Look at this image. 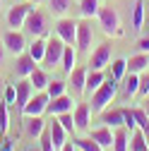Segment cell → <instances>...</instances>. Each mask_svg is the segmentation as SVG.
<instances>
[{"mask_svg": "<svg viewBox=\"0 0 149 151\" xmlns=\"http://www.w3.org/2000/svg\"><path fill=\"white\" fill-rule=\"evenodd\" d=\"M116 93H118V82L113 79V77H106V82L91 93V113H101V110H106L108 106H111V101L116 99Z\"/></svg>", "mask_w": 149, "mask_h": 151, "instance_id": "obj_1", "label": "cell"}, {"mask_svg": "<svg viewBox=\"0 0 149 151\" xmlns=\"http://www.w3.org/2000/svg\"><path fill=\"white\" fill-rule=\"evenodd\" d=\"M99 24L103 29L106 36H123V29H120V17L116 12V7H111V5H103L99 7Z\"/></svg>", "mask_w": 149, "mask_h": 151, "instance_id": "obj_2", "label": "cell"}, {"mask_svg": "<svg viewBox=\"0 0 149 151\" xmlns=\"http://www.w3.org/2000/svg\"><path fill=\"white\" fill-rule=\"evenodd\" d=\"M63 50H65V41L60 36H51L46 43V55H43V65L46 67H55L63 60Z\"/></svg>", "mask_w": 149, "mask_h": 151, "instance_id": "obj_3", "label": "cell"}, {"mask_svg": "<svg viewBox=\"0 0 149 151\" xmlns=\"http://www.w3.org/2000/svg\"><path fill=\"white\" fill-rule=\"evenodd\" d=\"M24 29H27V34L34 36V39H36V36H46V31H48V19H46V14H43L41 10H31V12L27 14Z\"/></svg>", "mask_w": 149, "mask_h": 151, "instance_id": "obj_4", "label": "cell"}, {"mask_svg": "<svg viewBox=\"0 0 149 151\" xmlns=\"http://www.w3.org/2000/svg\"><path fill=\"white\" fill-rule=\"evenodd\" d=\"M48 101L51 96L46 91H34V96L27 101V106L22 108V115L29 118V115H46V108H48Z\"/></svg>", "mask_w": 149, "mask_h": 151, "instance_id": "obj_5", "label": "cell"}, {"mask_svg": "<svg viewBox=\"0 0 149 151\" xmlns=\"http://www.w3.org/2000/svg\"><path fill=\"white\" fill-rule=\"evenodd\" d=\"M34 10L31 3H17L7 10V24L12 29H24V22H27V14Z\"/></svg>", "mask_w": 149, "mask_h": 151, "instance_id": "obj_6", "label": "cell"}, {"mask_svg": "<svg viewBox=\"0 0 149 151\" xmlns=\"http://www.w3.org/2000/svg\"><path fill=\"white\" fill-rule=\"evenodd\" d=\"M111 65V43H101L89 53V70H103Z\"/></svg>", "mask_w": 149, "mask_h": 151, "instance_id": "obj_7", "label": "cell"}, {"mask_svg": "<svg viewBox=\"0 0 149 151\" xmlns=\"http://www.w3.org/2000/svg\"><path fill=\"white\" fill-rule=\"evenodd\" d=\"M3 46H5V50L12 53V55L24 53V48H27L24 34H22L20 29H10V31H5V36H3Z\"/></svg>", "mask_w": 149, "mask_h": 151, "instance_id": "obj_8", "label": "cell"}, {"mask_svg": "<svg viewBox=\"0 0 149 151\" xmlns=\"http://www.w3.org/2000/svg\"><path fill=\"white\" fill-rule=\"evenodd\" d=\"M91 41H94V29H91V22H77V41H74V46H77V50L82 53H89L91 50Z\"/></svg>", "mask_w": 149, "mask_h": 151, "instance_id": "obj_9", "label": "cell"}, {"mask_svg": "<svg viewBox=\"0 0 149 151\" xmlns=\"http://www.w3.org/2000/svg\"><path fill=\"white\" fill-rule=\"evenodd\" d=\"M74 106H77V101H72V96H67V93H60V96H55L48 101V108L46 113L48 115H60V113H72Z\"/></svg>", "mask_w": 149, "mask_h": 151, "instance_id": "obj_10", "label": "cell"}, {"mask_svg": "<svg viewBox=\"0 0 149 151\" xmlns=\"http://www.w3.org/2000/svg\"><path fill=\"white\" fill-rule=\"evenodd\" d=\"M55 31L65 41V46H74V41H77V22L67 19V17H60L58 24H55Z\"/></svg>", "mask_w": 149, "mask_h": 151, "instance_id": "obj_11", "label": "cell"}, {"mask_svg": "<svg viewBox=\"0 0 149 151\" xmlns=\"http://www.w3.org/2000/svg\"><path fill=\"white\" fill-rule=\"evenodd\" d=\"M87 72L84 67H74L70 74H67V86L72 89V93H77V96H82L84 89H87Z\"/></svg>", "mask_w": 149, "mask_h": 151, "instance_id": "obj_12", "label": "cell"}, {"mask_svg": "<svg viewBox=\"0 0 149 151\" xmlns=\"http://www.w3.org/2000/svg\"><path fill=\"white\" fill-rule=\"evenodd\" d=\"M72 118H74V127L80 132L89 129V122H91V106L89 103H77L72 110Z\"/></svg>", "mask_w": 149, "mask_h": 151, "instance_id": "obj_13", "label": "cell"}, {"mask_svg": "<svg viewBox=\"0 0 149 151\" xmlns=\"http://www.w3.org/2000/svg\"><path fill=\"white\" fill-rule=\"evenodd\" d=\"M14 89H17V101H14V106L17 108H24L27 106V101L34 96V86H31V82H29V77H22L20 82L14 84Z\"/></svg>", "mask_w": 149, "mask_h": 151, "instance_id": "obj_14", "label": "cell"}, {"mask_svg": "<svg viewBox=\"0 0 149 151\" xmlns=\"http://www.w3.org/2000/svg\"><path fill=\"white\" fill-rule=\"evenodd\" d=\"M89 137L94 139L96 144H101L103 149H113V127L101 125L96 129H89Z\"/></svg>", "mask_w": 149, "mask_h": 151, "instance_id": "obj_15", "label": "cell"}, {"mask_svg": "<svg viewBox=\"0 0 149 151\" xmlns=\"http://www.w3.org/2000/svg\"><path fill=\"white\" fill-rule=\"evenodd\" d=\"M39 67V63H36L29 53H20L17 55V63H14V72H17V77H29V74Z\"/></svg>", "mask_w": 149, "mask_h": 151, "instance_id": "obj_16", "label": "cell"}, {"mask_svg": "<svg viewBox=\"0 0 149 151\" xmlns=\"http://www.w3.org/2000/svg\"><path fill=\"white\" fill-rule=\"evenodd\" d=\"M48 132H51V139H53V144H55V149H63L65 144H67V132H65V127L58 122V118L53 115V120L48 122Z\"/></svg>", "mask_w": 149, "mask_h": 151, "instance_id": "obj_17", "label": "cell"}, {"mask_svg": "<svg viewBox=\"0 0 149 151\" xmlns=\"http://www.w3.org/2000/svg\"><path fill=\"white\" fill-rule=\"evenodd\" d=\"M24 129H27V134H29L31 139H39L41 132L46 129V120H43V115H29L27 122H24Z\"/></svg>", "mask_w": 149, "mask_h": 151, "instance_id": "obj_18", "label": "cell"}, {"mask_svg": "<svg viewBox=\"0 0 149 151\" xmlns=\"http://www.w3.org/2000/svg\"><path fill=\"white\" fill-rule=\"evenodd\" d=\"M99 118H101L103 125H108V127L116 129V127L123 125V108H106V110L99 113Z\"/></svg>", "mask_w": 149, "mask_h": 151, "instance_id": "obj_19", "label": "cell"}, {"mask_svg": "<svg viewBox=\"0 0 149 151\" xmlns=\"http://www.w3.org/2000/svg\"><path fill=\"white\" fill-rule=\"evenodd\" d=\"M106 82V74H103V70H89L87 72V89H84V93H94L101 84Z\"/></svg>", "mask_w": 149, "mask_h": 151, "instance_id": "obj_20", "label": "cell"}, {"mask_svg": "<svg viewBox=\"0 0 149 151\" xmlns=\"http://www.w3.org/2000/svg\"><path fill=\"white\" fill-rule=\"evenodd\" d=\"M130 134H127V127L120 125L113 129V151H127L130 149Z\"/></svg>", "mask_w": 149, "mask_h": 151, "instance_id": "obj_21", "label": "cell"}, {"mask_svg": "<svg viewBox=\"0 0 149 151\" xmlns=\"http://www.w3.org/2000/svg\"><path fill=\"white\" fill-rule=\"evenodd\" d=\"M149 67V53H137L127 60V72H135V74H142L144 70Z\"/></svg>", "mask_w": 149, "mask_h": 151, "instance_id": "obj_22", "label": "cell"}, {"mask_svg": "<svg viewBox=\"0 0 149 151\" xmlns=\"http://www.w3.org/2000/svg\"><path fill=\"white\" fill-rule=\"evenodd\" d=\"M60 67H63L65 74H70L74 67H77V50H74L72 46H65V50H63V60H60Z\"/></svg>", "mask_w": 149, "mask_h": 151, "instance_id": "obj_23", "label": "cell"}, {"mask_svg": "<svg viewBox=\"0 0 149 151\" xmlns=\"http://www.w3.org/2000/svg\"><path fill=\"white\" fill-rule=\"evenodd\" d=\"M46 43L48 39H43V36H36L34 43L29 46V55L36 60V63H43V55H46Z\"/></svg>", "mask_w": 149, "mask_h": 151, "instance_id": "obj_24", "label": "cell"}, {"mask_svg": "<svg viewBox=\"0 0 149 151\" xmlns=\"http://www.w3.org/2000/svg\"><path fill=\"white\" fill-rule=\"evenodd\" d=\"M29 82H31V86H34V91H46V86H48V74L43 72V70H39L36 67L31 74H29Z\"/></svg>", "mask_w": 149, "mask_h": 151, "instance_id": "obj_25", "label": "cell"}, {"mask_svg": "<svg viewBox=\"0 0 149 151\" xmlns=\"http://www.w3.org/2000/svg\"><path fill=\"white\" fill-rule=\"evenodd\" d=\"M132 115H135V125L142 129V134L149 139V115L142 110V106H137V108H132Z\"/></svg>", "mask_w": 149, "mask_h": 151, "instance_id": "obj_26", "label": "cell"}, {"mask_svg": "<svg viewBox=\"0 0 149 151\" xmlns=\"http://www.w3.org/2000/svg\"><path fill=\"white\" fill-rule=\"evenodd\" d=\"M123 82H125V93L127 96H137V91H140V74L127 72L123 77Z\"/></svg>", "mask_w": 149, "mask_h": 151, "instance_id": "obj_27", "label": "cell"}, {"mask_svg": "<svg viewBox=\"0 0 149 151\" xmlns=\"http://www.w3.org/2000/svg\"><path fill=\"white\" fill-rule=\"evenodd\" d=\"M125 74H127V60L125 58H116L113 63H111V77H113L116 82H120Z\"/></svg>", "mask_w": 149, "mask_h": 151, "instance_id": "obj_28", "label": "cell"}, {"mask_svg": "<svg viewBox=\"0 0 149 151\" xmlns=\"http://www.w3.org/2000/svg\"><path fill=\"white\" fill-rule=\"evenodd\" d=\"M99 0H82L80 3V12H82V17L84 19H91V17H96L99 14Z\"/></svg>", "mask_w": 149, "mask_h": 151, "instance_id": "obj_29", "label": "cell"}, {"mask_svg": "<svg viewBox=\"0 0 149 151\" xmlns=\"http://www.w3.org/2000/svg\"><path fill=\"white\" fill-rule=\"evenodd\" d=\"M144 27V0H137L132 7V29L140 31Z\"/></svg>", "mask_w": 149, "mask_h": 151, "instance_id": "obj_30", "label": "cell"}, {"mask_svg": "<svg viewBox=\"0 0 149 151\" xmlns=\"http://www.w3.org/2000/svg\"><path fill=\"white\" fill-rule=\"evenodd\" d=\"M74 146H77L80 151H106L101 144H96L94 139H91V137H77V139H74L72 142Z\"/></svg>", "mask_w": 149, "mask_h": 151, "instance_id": "obj_31", "label": "cell"}, {"mask_svg": "<svg viewBox=\"0 0 149 151\" xmlns=\"http://www.w3.org/2000/svg\"><path fill=\"white\" fill-rule=\"evenodd\" d=\"M70 5H72V0H48V7H51V12L55 17H65Z\"/></svg>", "mask_w": 149, "mask_h": 151, "instance_id": "obj_32", "label": "cell"}, {"mask_svg": "<svg viewBox=\"0 0 149 151\" xmlns=\"http://www.w3.org/2000/svg\"><path fill=\"white\" fill-rule=\"evenodd\" d=\"M65 89H67V82L53 79V82H48V86H46V93H48L51 99H55V96H60V93H65Z\"/></svg>", "mask_w": 149, "mask_h": 151, "instance_id": "obj_33", "label": "cell"}, {"mask_svg": "<svg viewBox=\"0 0 149 151\" xmlns=\"http://www.w3.org/2000/svg\"><path fill=\"white\" fill-rule=\"evenodd\" d=\"M58 118V122L65 127L67 134H72V132H77V127H74V118H72V113H60V115H55Z\"/></svg>", "mask_w": 149, "mask_h": 151, "instance_id": "obj_34", "label": "cell"}, {"mask_svg": "<svg viewBox=\"0 0 149 151\" xmlns=\"http://www.w3.org/2000/svg\"><path fill=\"white\" fill-rule=\"evenodd\" d=\"M39 144H41V151H58V149H55V144H53V139H51V132H48V129L41 132Z\"/></svg>", "mask_w": 149, "mask_h": 151, "instance_id": "obj_35", "label": "cell"}, {"mask_svg": "<svg viewBox=\"0 0 149 151\" xmlns=\"http://www.w3.org/2000/svg\"><path fill=\"white\" fill-rule=\"evenodd\" d=\"M7 103H0V132H3V134H5V132L10 129V115H7Z\"/></svg>", "mask_w": 149, "mask_h": 151, "instance_id": "obj_36", "label": "cell"}, {"mask_svg": "<svg viewBox=\"0 0 149 151\" xmlns=\"http://www.w3.org/2000/svg\"><path fill=\"white\" fill-rule=\"evenodd\" d=\"M137 96H149V72L144 70L142 74H140V91H137Z\"/></svg>", "mask_w": 149, "mask_h": 151, "instance_id": "obj_37", "label": "cell"}, {"mask_svg": "<svg viewBox=\"0 0 149 151\" xmlns=\"http://www.w3.org/2000/svg\"><path fill=\"white\" fill-rule=\"evenodd\" d=\"M123 125L132 132L137 125H135V115H132V108H123Z\"/></svg>", "mask_w": 149, "mask_h": 151, "instance_id": "obj_38", "label": "cell"}, {"mask_svg": "<svg viewBox=\"0 0 149 151\" xmlns=\"http://www.w3.org/2000/svg\"><path fill=\"white\" fill-rule=\"evenodd\" d=\"M14 101H17V89H14V84H12V86H5V103L12 106Z\"/></svg>", "mask_w": 149, "mask_h": 151, "instance_id": "obj_39", "label": "cell"}, {"mask_svg": "<svg viewBox=\"0 0 149 151\" xmlns=\"http://www.w3.org/2000/svg\"><path fill=\"white\" fill-rule=\"evenodd\" d=\"M137 50L140 53H149V36H142V39L137 41Z\"/></svg>", "mask_w": 149, "mask_h": 151, "instance_id": "obj_40", "label": "cell"}, {"mask_svg": "<svg viewBox=\"0 0 149 151\" xmlns=\"http://www.w3.org/2000/svg\"><path fill=\"white\" fill-rule=\"evenodd\" d=\"M60 151H80V149H77V146H74L72 142H67V144H65V146H63Z\"/></svg>", "mask_w": 149, "mask_h": 151, "instance_id": "obj_41", "label": "cell"}, {"mask_svg": "<svg viewBox=\"0 0 149 151\" xmlns=\"http://www.w3.org/2000/svg\"><path fill=\"white\" fill-rule=\"evenodd\" d=\"M142 110L149 115V96H144V99H142Z\"/></svg>", "mask_w": 149, "mask_h": 151, "instance_id": "obj_42", "label": "cell"}, {"mask_svg": "<svg viewBox=\"0 0 149 151\" xmlns=\"http://www.w3.org/2000/svg\"><path fill=\"white\" fill-rule=\"evenodd\" d=\"M5 142V146H3V151H12V139H3Z\"/></svg>", "mask_w": 149, "mask_h": 151, "instance_id": "obj_43", "label": "cell"}, {"mask_svg": "<svg viewBox=\"0 0 149 151\" xmlns=\"http://www.w3.org/2000/svg\"><path fill=\"white\" fill-rule=\"evenodd\" d=\"M3 60H5V46L0 43V65H3Z\"/></svg>", "mask_w": 149, "mask_h": 151, "instance_id": "obj_44", "label": "cell"}, {"mask_svg": "<svg viewBox=\"0 0 149 151\" xmlns=\"http://www.w3.org/2000/svg\"><path fill=\"white\" fill-rule=\"evenodd\" d=\"M3 93H5V79L0 77V96H3Z\"/></svg>", "mask_w": 149, "mask_h": 151, "instance_id": "obj_45", "label": "cell"}, {"mask_svg": "<svg viewBox=\"0 0 149 151\" xmlns=\"http://www.w3.org/2000/svg\"><path fill=\"white\" fill-rule=\"evenodd\" d=\"M27 3H31V5H39V3H43V0H27Z\"/></svg>", "mask_w": 149, "mask_h": 151, "instance_id": "obj_46", "label": "cell"}, {"mask_svg": "<svg viewBox=\"0 0 149 151\" xmlns=\"http://www.w3.org/2000/svg\"><path fill=\"white\" fill-rule=\"evenodd\" d=\"M3 3H5V0H0V7H3Z\"/></svg>", "mask_w": 149, "mask_h": 151, "instance_id": "obj_47", "label": "cell"}]
</instances>
